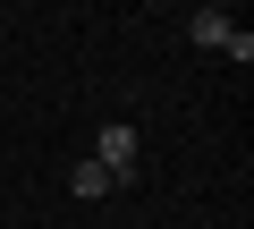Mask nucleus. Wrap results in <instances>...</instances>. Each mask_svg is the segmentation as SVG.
Segmentation results:
<instances>
[{
    "label": "nucleus",
    "instance_id": "nucleus-1",
    "mask_svg": "<svg viewBox=\"0 0 254 229\" xmlns=\"http://www.w3.org/2000/svg\"><path fill=\"white\" fill-rule=\"evenodd\" d=\"M93 161L127 187V178H136V128H127V119H110V128H102V145H93Z\"/></svg>",
    "mask_w": 254,
    "mask_h": 229
},
{
    "label": "nucleus",
    "instance_id": "nucleus-2",
    "mask_svg": "<svg viewBox=\"0 0 254 229\" xmlns=\"http://www.w3.org/2000/svg\"><path fill=\"white\" fill-rule=\"evenodd\" d=\"M187 34H195V43H203V51H229V43H237V34H246V26H237V17H229V9H195V17H187Z\"/></svg>",
    "mask_w": 254,
    "mask_h": 229
},
{
    "label": "nucleus",
    "instance_id": "nucleus-3",
    "mask_svg": "<svg viewBox=\"0 0 254 229\" xmlns=\"http://www.w3.org/2000/svg\"><path fill=\"white\" fill-rule=\"evenodd\" d=\"M110 187H119V178H110L102 161H76V170H68V195H85V204H93V195H110Z\"/></svg>",
    "mask_w": 254,
    "mask_h": 229
}]
</instances>
